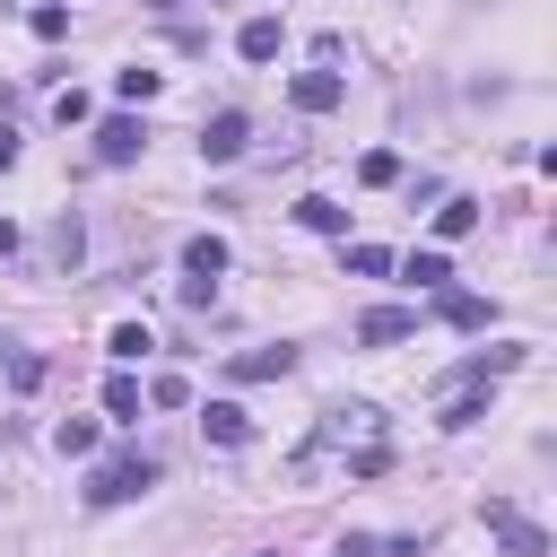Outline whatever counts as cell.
<instances>
[{
	"mask_svg": "<svg viewBox=\"0 0 557 557\" xmlns=\"http://www.w3.org/2000/svg\"><path fill=\"white\" fill-rule=\"evenodd\" d=\"M183 278H209V287H218V278H226V244H218V235H191V244H183Z\"/></svg>",
	"mask_w": 557,
	"mask_h": 557,
	"instance_id": "ba28073f",
	"label": "cell"
},
{
	"mask_svg": "<svg viewBox=\"0 0 557 557\" xmlns=\"http://www.w3.org/2000/svg\"><path fill=\"white\" fill-rule=\"evenodd\" d=\"M113 96H122V104H148V96H157V70H122Z\"/></svg>",
	"mask_w": 557,
	"mask_h": 557,
	"instance_id": "44dd1931",
	"label": "cell"
},
{
	"mask_svg": "<svg viewBox=\"0 0 557 557\" xmlns=\"http://www.w3.org/2000/svg\"><path fill=\"white\" fill-rule=\"evenodd\" d=\"M348 270H357V278H383L392 252H383V244H348Z\"/></svg>",
	"mask_w": 557,
	"mask_h": 557,
	"instance_id": "7402d4cb",
	"label": "cell"
},
{
	"mask_svg": "<svg viewBox=\"0 0 557 557\" xmlns=\"http://www.w3.org/2000/svg\"><path fill=\"white\" fill-rule=\"evenodd\" d=\"M139 148H148V131H139V122H131V113H113V122H104V131H96V157H104V165H131V157H139Z\"/></svg>",
	"mask_w": 557,
	"mask_h": 557,
	"instance_id": "8992f818",
	"label": "cell"
},
{
	"mask_svg": "<svg viewBox=\"0 0 557 557\" xmlns=\"http://www.w3.org/2000/svg\"><path fill=\"white\" fill-rule=\"evenodd\" d=\"M479 418H487V400H479V392H461V400L444 409V426H479Z\"/></svg>",
	"mask_w": 557,
	"mask_h": 557,
	"instance_id": "d4e9b609",
	"label": "cell"
},
{
	"mask_svg": "<svg viewBox=\"0 0 557 557\" xmlns=\"http://www.w3.org/2000/svg\"><path fill=\"white\" fill-rule=\"evenodd\" d=\"M139 409H148V392H139L131 374H113V383H104V418H122V426H139Z\"/></svg>",
	"mask_w": 557,
	"mask_h": 557,
	"instance_id": "8fae6325",
	"label": "cell"
},
{
	"mask_svg": "<svg viewBox=\"0 0 557 557\" xmlns=\"http://www.w3.org/2000/svg\"><path fill=\"white\" fill-rule=\"evenodd\" d=\"M244 139H252V122H244V113H209V122H200V157H209V165H235V157H244Z\"/></svg>",
	"mask_w": 557,
	"mask_h": 557,
	"instance_id": "3957f363",
	"label": "cell"
},
{
	"mask_svg": "<svg viewBox=\"0 0 557 557\" xmlns=\"http://www.w3.org/2000/svg\"><path fill=\"white\" fill-rule=\"evenodd\" d=\"M296 218H305L313 235H348V209H339V200H322V191H313V200H296Z\"/></svg>",
	"mask_w": 557,
	"mask_h": 557,
	"instance_id": "7c38bea8",
	"label": "cell"
},
{
	"mask_svg": "<svg viewBox=\"0 0 557 557\" xmlns=\"http://www.w3.org/2000/svg\"><path fill=\"white\" fill-rule=\"evenodd\" d=\"M52 113H61V122H87L96 104H87V87H61V96H52Z\"/></svg>",
	"mask_w": 557,
	"mask_h": 557,
	"instance_id": "603a6c76",
	"label": "cell"
},
{
	"mask_svg": "<svg viewBox=\"0 0 557 557\" xmlns=\"http://www.w3.org/2000/svg\"><path fill=\"white\" fill-rule=\"evenodd\" d=\"M444 322H453V331H487L496 305H487V296H444Z\"/></svg>",
	"mask_w": 557,
	"mask_h": 557,
	"instance_id": "5bb4252c",
	"label": "cell"
},
{
	"mask_svg": "<svg viewBox=\"0 0 557 557\" xmlns=\"http://www.w3.org/2000/svg\"><path fill=\"white\" fill-rule=\"evenodd\" d=\"M9 165H17V131L0 122V174H9Z\"/></svg>",
	"mask_w": 557,
	"mask_h": 557,
	"instance_id": "484cf974",
	"label": "cell"
},
{
	"mask_svg": "<svg viewBox=\"0 0 557 557\" xmlns=\"http://www.w3.org/2000/svg\"><path fill=\"white\" fill-rule=\"evenodd\" d=\"M487 531H496V540H505L513 557H548V531H540V522H522V513H513L505 496H487Z\"/></svg>",
	"mask_w": 557,
	"mask_h": 557,
	"instance_id": "7a4b0ae2",
	"label": "cell"
},
{
	"mask_svg": "<svg viewBox=\"0 0 557 557\" xmlns=\"http://www.w3.org/2000/svg\"><path fill=\"white\" fill-rule=\"evenodd\" d=\"M52 261H78V218H52Z\"/></svg>",
	"mask_w": 557,
	"mask_h": 557,
	"instance_id": "cb8c5ba5",
	"label": "cell"
},
{
	"mask_svg": "<svg viewBox=\"0 0 557 557\" xmlns=\"http://www.w3.org/2000/svg\"><path fill=\"white\" fill-rule=\"evenodd\" d=\"M26 26H35V35H44V44H61V35H70V9H61V0H44V9H35V17H26Z\"/></svg>",
	"mask_w": 557,
	"mask_h": 557,
	"instance_id": "ffe728a7",
	"label": "cell"
},
{
	"mask_svg": "<svg viewBox=\"0 0 557 557\" xmlns=\"http://www.w3.org/2000/svg\"><path fill=\"white\" fill-rule=\"evenodd\" d=\"M148 409H191V383H183V374H157V383H148Z\"/></svg>",
	"mask_w": 557,
	"mask_h": 557,
	"instance_id": "d6986e66",
	"label": "cell"
},
{
	"mask_svg": "<svg viewBox=\"0 0 557 557\" xmlns=\"http://www.w3.org/2000/svg\"><path fill=\"white\" fill-rule=\"evenodd\" d=\"M287 96H296V113H331V104L348 96V78H339V70H296Z\"/></svg>",
	"mask_w": 557,
	"mask_h": 557,
	"instance_id": "277c9868",
	"label": "cell"
},
{
	"mask_svg": "<svg viewBox=\"0 0 557 557\" xmlns=\"http://www.w3.org/2000/svg\"><path fill=\"white\" fill-rule=\"evenodd\" d=\"M470 226H479V200H444V209H435V235H444V244H461Z\"/></svg>",
	"mask_w": 557,
	"mask_h": 557,
	"instance_id": "e0dca14e",
	"label": "cell"
},
{
	"mask_svg": "<svg viewBox=\"0 0 557 557\" xmlns=\"http://www.w3.org/2000/svg\"><path fill=\"white\" fill-rule=\"evenodd\" d=\"M9 252H17V226H9V218H0V261H9Z\"/></svg>",
	"mask_w": 557,
	"mask_h": 557,
	"instance_id": "4316f807",
	"label": "cell"
},
{
	"mask_svg": "<svg viewBox=\"0 0 557 557\" xmlns=\"http://www.w3.org/2000/svg\"><path fill=\"white\" fill-rule=\"evenodd\" d=\"M200 426H209V444H226V453H235V444H252V418H244L235 400H209V409H200Z\"/></svg>",
	"mask_w": 557,
	"mask_h": 557,
	"instance_id": "52a82bcc",
	"label": "cell"
},
{
	"mask_svg": "<svg viewBox=\"0 0 557 557\" xmlns=\"http://www.w3.org/2000/svg\"><path fill=\"white\" fill-rule=\"evenodd\" d=\"M409 331H418L409 305H374V313H357V339H366V348H392V339H409Z\"/></svg>",
	"mask_w": 557,
	"mask_h": 557,
	"instance_id": "5b68a950",
	"label": "cell"
},
{
	"mask_svg": "<svg viewBox=\"0 0 557 557\" xmlns=\"http://www.w3.org/2000/svg\"><path fill=\"white\" fill-rule=\"evenodd\" d=\"M104 348H113L122 366H139V357H148L157 339H148V322H113V331H104Z\"/></svg>",
	"mask_w": 557,
	"mask_h": 557,
	"instance_id": "9a60e30c",
	"label": "cell"
},
{
	"mask_svg": "<svg viewBox=\"0 0 557 557\" xmlns=\"http://www.w3.org/2000/svg\"><path fill=\"white\" fill-rule=\"evenodd\" d=\"M148 479H157V461H148V453H122V461L87 470V505H122V496H139Z\"/></svg>",
	"mask_w": 557,
	"mask_h": 557,
	"instance_id": "6da1fadb",
	"label": "cell"
},
{
	"mask_svg": "<svg viewBox=\"0 0 557 557\" xmlns=\"http://www.w3.org/2000/svg\"><path fill=\"white\" fill-rule=\"evenodd\" d=\"M357 183H366V191L400 183V157H392V148H366V157H357Z\"/></svg>",
	"mask_w": 557,
	"mask_h": 557,
	"instance_id": "2e32d148",
	"label": "cell"
},
{
	"mask_svg": "<svg viewBox=\"0 0 557 557\" xmlns=\"http://www.w3.org/2000/svg\"><path fill=\"white\" fill-rule=\"evenodd\" d=\"M400 278H409V287H444V278H453V261L426 244V252H409V261H400Z\"/></svg>",
	"mask_w": 557,
	"mask_h": 557,
	"instance_id": "4fadbf2b",
	"label": "cell"
},
{
	"mask_svg": "<svg viewBox=\"0 0 557 557\" xmlns=\"http://www.w3.org/2000/svg\"><path fill=\"white\" fill-rule=\"evenodd\" d=\"M296 366V348H244L235 357V383H270V374H287Z\"/></svg>",
	"mask_w": 557,
	"mask_h": 557,
	"instance_id": "30bf717a",
	"label": "cell"
},
{
	"mask_svg": "<svg viewBox=\"0 0 557 557\" xmlns=\"http://www.w3.org/2000/svg\"><path fill=\"white\" fill-rule=\"evenodd\" d=\"M52 444H61L70 461H87V453H96V426H87V418H61V426H52Z\"/></svg>",
	"mask_w": 557,
	"mask_h": 557,
	"instance_id": "ac0fdd59",
	"label": "cell"
},
{
	"mask_svg": "<svg viewBox=\"0 0 557 557\" xmlns=\"http://www.w3.org/2000/svg\"><path fill=\"white\" fill-rule=\"evenodd\" d=\"M278 44H287V35H278V17H244V35H235V52H244V61H278Z\"/></svg>",
	"mask_w": 557,
	"mask_h": 557,
	"instance_id": "9c48e42d",
	"label": "cell"
}]
</instances>
